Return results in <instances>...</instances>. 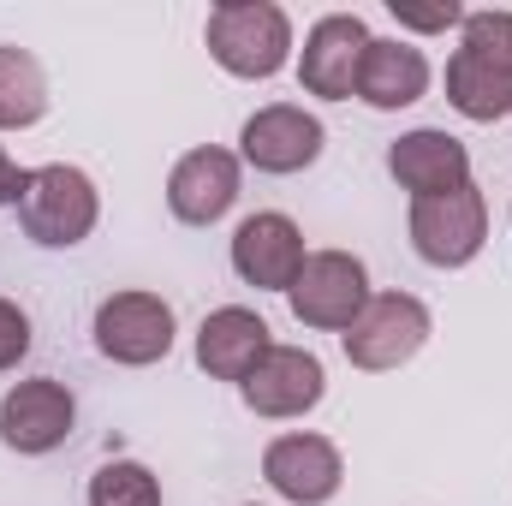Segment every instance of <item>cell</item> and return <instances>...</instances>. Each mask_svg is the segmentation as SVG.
Returning a JSON list of instances; mask_svg holds the SVG:
<instances>
[{
    "label": "cell",
    "instance_id": "1",
    "mask_svg": "<svg viewBox=\"0 0 512 506\" xmlns=\"http://www.w3.org/2000/svg\"><path fill=\"white\" fill-rule=\"evenodd\" d=\"M102 221V197H96V179L84 167H66V161H48V167H30L24 173V191H18V227L30 245L42 251H72L96 233Z\"/></svg>",
    "mask_w": 512,
    "mask_h": 506
},
{
    "label": "cell",
    "instance_id": "2",
    "mask_svg": "<svg viewBox=\"0 0 512 506\" xmlns=\"http://www.w3.org/2000/svg\"><path fill=\"white\" fill-rule=\"evenodd\" d=\"M203 42H209L221 72L256 84L292 60V18L274 0H221L203 24Z\"/></svg>",
    "mask_w": 512,
    "mask_h": 506
},
{
    "label": "cell",
    "instance_id": "3",
    "mask_svg": "<svg viewBox=\"0 0 512 506\" xmlns=\"http://www.w3.org/2000/svg\"><path fill=\"white\" fill-rule=\"evenodd\" d=\"M429 304L411 298V292H370L364 316L340 334L346 346V364L352 370H370V376H387L399 364H411L423 346H429Z\"/></svg>",
    "mask_w": 512,
    "mask_h": 506
},
{
    "label": "cell",
    "instance_id": "4",
    "mask_svg": "<svg viewBox=\"0 0 512 506\" xmlns=\"http://www.w3.org/2000/svg\"><path fill=\"white\" fill-rule=\"evenodd\" d=\"M286 304H292V316L304 328L346 334L370 304V268L352 251H310L298 280H292V292H286Z\"/></svg>",
    "mask_w": 512,
    "mask_h": 506
},
{
    "label": "cell",
    "instance_id": "5",
    "mask_svg": "<svg viewBox=\"0 0 512 506\" xmlns=\"http://www.w3.org/2000/svg\"><path fill=\"white\" fill-rule=\"evenodd\" d=\"M96 352L108 364H126V370H149L173 352V304L161 292H108L96 304Z\"/></svg>",
    "mask_w": 512,
    "mask_h": 506
},
{
    "label": "cell",
    "instance_id": "6",
    "mask_svg": "<svg viewBox=\"0 0 512 506\" xmlns=\"http://www.w3.org/2000/svg\"><path fill=\"white\" fill-rule=\"evenodd\" d=\"M405 227H411V251L429 268H465L489 245V203L477 185H459L447 197H417Z\"/></svg>",
    "mask_w": 512,
    "mask_h": 506
},
{
    "label": "cell",
    "instance_id": "7",
    "mask_svg": "<svg viewBox=\"0 0 512 506\" xmlns=\"http://www.w3.org/2000/svg\"><path fill=\"white\" fill-rule=\"evenodd\" d=\"M364 54H370V24H364L358 12H328V18H316L310 36H304V54H298V84H304V96L352 102V96H358Z\"/></svg>",
    "mask_w": 512,
    "mask_h": 506
},
{
    "label": "cell",
    "instance_id": "8",
    "mask_svg": "<svg viewBox=\"0 0 512 506\" xmlns=\"http://www.w3.org/2000/svg\"><path fill=\"white\" fill-rule=\"evenodd\" d=\"M262 477H268V489H274L280 501L328 506L340 495V483H346V459H340V447H334L328 435L298 429V435H274V441L262 447Z\"/></svg>",
    "mask_w": 512,
    "mask_h": 506
},
{
    "label": "cell",
    "instance_id": "9",
    "mask_svg": "<svg viewBox=\"0 0 512 506\" xmlns=\"http://www.w3.org/2000/svg\"><path fill=\"white\" fill-rule=\"evenodd\" d=\"M322 143H328V131H322L316 114H304L298 102H268L239 131V161H251L256 173L286 179V173L316 167L322 161Z\"/></svg>",
    "mask_w": 512,
    "mask_h": 506
},
{
    "label": "cell",
    "instance_id": "10",
    "mask_svg": "<svg viewBox=\"0 0 512 506\" xmlns=\"http://www.w3.org/2000/svg\"><path fill=\"white\" fill-rule=\"evenodd\" d=\"M72 423H78V399H72L66 381H54V376L18 381V387L0 399V447H12V453H24V459L54 453V447L72 435Z\"/></svg>",
    "mask_w": 512,
    "mask_h": 506
},
{
    "label": "cell",
    "instance_id": "11",
    "mask_svg": "<svg viewBox=\"0 0 512 506\" xmlns=\"http://www.w3.org/2000/svg\"><path fill=\"white\" fill-rule=\"evenodd\" d=\"M239 203V155L221 149V143H203V149H185L167 173V209L173 221L185 227H215L227 221V209Z\"/></svg>",
    "mask_w": 512,
    "mask_h": 506
},
{
    "label": "cell",
    "instance_id": "12",
    "mask_svg": "<svg viewBox=\"0 0 512 506\" xmlns=\"http://www.w3.org/2000/svg\"><path fill=\"white\" fill-rule=\"evenodd\" d=\"M239 393H245V405H251L256 417L286 423V417H304V411L322 405L328 370H322V358L304 352V346H268V358L239 381Z\"/></svg>",
    "mask_w": 512,
    "mask_h": 506
},
{
    "label": "cell",
    "instance_id": "13",
    "mask_svg": "<svg viewBox=\"0 0 512 506\" xmlns=\"http://www.w3.org/2000/svg\"><path fill=\"white\" fill-rule=\"evenodd\" d=\"M304 256L310 251H304L298 221L280 215V209H256V215L239 221V233H233V274L245 286H256V292H292Z\"/></svg>",
    "mask_w": 512,
    "mask_h": 506
},
{
    "label": "cell",
    "instance_id": "14",
    "mask_svg": "<svg viewBox=\"0 0 512 506\" xmlns=\"http://www.w3.org/2000/svg\"><path fill=\"white\" fill-rule=\"evenodd\" d=\"M387 173L399 179V191L417 197H447L459 185H471V149L441 126H417L387 143Z\"/></svg>",
    "mask_w": 512,
    "mask_h": 506
},
{
    "label": "cell",
    "instance_id": "15",
    "mask_svg": "<svg viewBox=\"0 0 512 506\" xmlns=\"http://www.w3.org/2000/svg\"><path fill=\"white\" fill-rule=\"evenodd\" d=\"M268 346H274V334H268V322L245 310V304H221V310H209L203 316V328H197V370L209 381H245L268 358Z\"/></svg>",
    "mask_w": 512,
    "mask_h": 506
},
{
    "label": "cell",
    "instance_id": "16",
    "mask_svg": "<svg viewBox=\"0 0 512 506\" xmlns=\"http://www.w3.org/2000/svg\"><path fill=\"white\" fill-rule=\"evenodd\" d=\"M429 96V60L423 48L399 42V36H370L364 72H358V102H370L376 114H399L411 102Z\"/></svg>",
    "mask_w": 512,
    "mask_h": 506
},
{
    "label": "cell",
    "instance_id": "17",
    "mask_svg": "<svg viewBox=\"0 0 512 506\" xmlns=\"http://www.w3.org/2000/svg\"><path fill=\"white\" fill-rule=\"evenodd\" d=\"M447 108L465 114V120H477V126H495V120L512 114V78L495 60H483L477 48L459 42L453 60H447Z\"/></svg>",
    "mask_w": 512,
    "mask_h": 506
},
{
    "label": "cell",
    "instance_id": "18",
    "mask_svg": "<svg viewBox=\"0 0 512 506\" xmlns=\"http://www.w3.org/2000/svg\"><path fill=\"white\" fill-rule=\"evenodd\" d=\"M48 114V72L30 48L0 42V131H24Z\"/></svg>",
    "mask_w": 512,
    "mask_h": 506
},
{
    "label": "cell",
    "instance_id": "19",
    "mask_svg": "<svg viewBox=\"0 0 512 506\" xmlns=\"http://www.w3.org/2000/svg\"><path fill=\"white\" fill-rule=\"evenodd\" d=\"M90 506H161V483L137 459H108L90 477Z\"/></svg>",
    "mask_w": 512,
    "mask_h": 506
},
{
    "label": "cell",
    "instance_id": "20",
    "mask_svg": "<svg viewBox=\"0 0 512 506\" xmlns=\"http://www.w3.org/2000/svg\"><path fill=\"white\" fill-rule=\"evenodd\" d=\"M459 30H465V48H477L512 78V12H465Z\"/></svg>",
    "mask_w": 512,
    "mask_h": 506
},
{
    "label": "cell",
    "instance_id": "21",
    "mask_svg": "<svg viewBox=\"0 0 512 506\" xmlns=\"http://www.w3.org/2000/svg\"><path fill=\"white\" fill-rule=\"evenodd\" d=\"M24 352H30V316L12 298H0V370H18Z\"/></svg>",
    "mask_w": 512,
    "mask_h": 506
},
{
    "label": "cell",
    "instance_id": "22",
    "mask_svg": "<svg viewBox=\"0 0 512 506\" xmlns=\"http://www.w3.org/2000/svg\"><path fill=\"white\" fill-rule=\"evenodd\" d=\"M393 18H399V30H429V36H435V30L465 24V6H453V0H447V6H399V0H393Z\"/></svg>",
    "mask_w": 512,
    "mask_h": 506
},
{
    "label": "cell",
    "instance_id": "23",
    "mask_svg": "<svg viewBox=\"0 0 512 506\" xmlns=\"http://www.w3.org/2000/svg\"><path fill=\"white\" fill-rule=\"evenodd\" d=\"M24 173H30V167H18V161L6 155V143H0V209H6V203L18 209V191H24Z\"/></svg>",
    "mask_w": 512,
    "mask_h": 506
}]
</instances>
